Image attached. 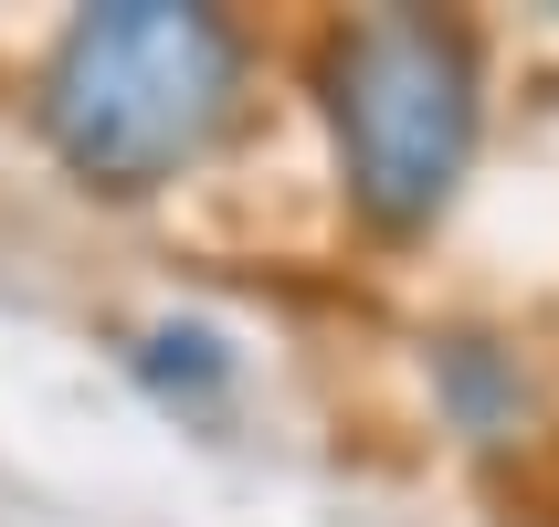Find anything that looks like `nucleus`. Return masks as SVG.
<instances>
[{
    "label": "nucleus",
    "mask_w": 559,
    "mask_h": 527,
    "mask_svg": "<svg viewBox=\"0 0 559 527\" xmlns=\"http://www.w3.org/2000/svg\"><path fill=\"white\" fill-rule=\"evenodd\" d=\"M243 32L201 0H106L74 11L32 74V127L63 180L95 201H148L190 180L243 117Z\"/></svg>",
    "instance_id": "f257e3e1"
},
{
    "label": "nucleus",
    "mask_w": 559,
    "mask_h": 527,
    "mask_svg": "<svg viewBox=\"0 0 559 527\" xmlns=\"http://www.w3.org/2000/svg\"><path fill=\"white\" fill-rule=\"evenodd\" d=\"M317 95H328V127H338L348 212L391 243L433 232L475 169V137H486L475 32L443 22V11H359V22L328 32Z\"/></svg>",
    "instance_id": "f03ea898"
},
{
    "label": "nucleus",
    "mask_w": 559,
    "mask_h": 527,
    "mask_svg": "<svg viewBox=\"0 0 559 527\" xmlns=\"http://www.w3.org/2000/svg\"><path fill=\"white\" fill-rule=\"evenodd\" d=\"M127 370H138V391H148V402L180 411V422H212V411L233 402L243 359H233V338H222L212 316H158V327H138Z\"/></svg>",
    "instance_id": "7ed1b4c3"
},
{
    "label": "nucleus",
    "mask_w": 559,
    "mask_h": 527,
    "mask_svg": "<svg viewBox=\"0 0 559 527\" xmlns=\"http://www.w3.org/2000/svg\"><path fill=\"white\" fill-rule=\"evenodd\" d=\"M443 402H454V422H465L475 443H507L518 411H528V391H518V370H507L486 338H443Z\"/></svg>",
    "instance_id": "20e7f679"
}]
</instances>
